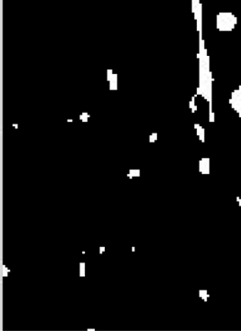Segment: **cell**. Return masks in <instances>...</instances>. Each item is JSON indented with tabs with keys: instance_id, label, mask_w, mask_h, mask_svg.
I'll list each match as a JSON object with an SVG mask.
<instances>
[{
	"instance_id": "cell-1",
	"label": "cell",
	"mask_w": 241,
	"mask_h": 331,
	"mask_svg": "<svg viewBox=\"0 0 241 331\" xmlns=\"http://www.w3.org/2000/svg\"><path fill=\"white\" fill-rule=\"evenodd\" d=\"M237 17L229 12L220 13L217 15V28L222 32H231L235 28Z\"/></svg>"
},
{
	"instance_id": "cell-2",
	"label": "cell",
	"mask_w": 241,
	"mask_h": 331,
	"mask_svg": "<svg viewBox=\"0 0 241 331\" xmlns=\"http://www.w3.org/2000/svg\"><path fill=\"white\" fill-rule=\"evenodd\" d=\"M230 102L232 104V109L236 110L241 117V85L238 90L232 92Z\"/></svg>"
}]
</instances>
